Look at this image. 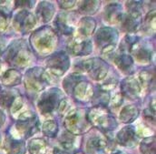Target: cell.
<instances>
[{"label":"cell","instance_id":"cell-1","mask_svg":"<svg viewBox=\"0 0 156 154\" xmlns=\"http://www.w3.org/2000/svg\"><path fill=\"white\" fill-rule=\"evenodd\" d=\"M4 57L11 66L24 68L31 59V52L24 40H16L6 48Z\"/></svg>","mask_w":156,"mask_h":154},{"label":"cell","instance_id":"cell-2","mask_svg":"<svg viewBox=\"0 0 156 154\" xmlns=\"http://www.w3.org/2000/svg\"><path fill=\"white\" fill-rule=\"evenodd\" d=\"M87 119L94 127L104 130L110 131L117 127L115 118L105 108V106H95L87 113Z\"/></svg>","mask_w":156,"mask_h":154},{"label":"cell","instance_id":"cell-3","mask_svg":"<svg viewBox=\"0 0 156 154\" xmlns=\"http://www.w3.org/2000/svg\"><path fill=\"white\" fill-rule=\"evenodd\" d=\"M57 42L55 33L51 28L44 27L37 30L31 37V43L39 53L51 51Z\"/></svg>","mask_w":156,"mask_h":154},{"label":"cell","instance_id":"cell-4","mask_svg":"<svg viewBox=\"0 0 156 154\" xmlns=\"http://www.w3.org/2000/svg\"><path fill=\"white\" fill-rule=\"evenodd\" d=\"M64 100L62 91L58 88H50L49 90L42 93L37 103L39 111L43 115L51 114L60 107Z\"/></svg>","mask_w":156,"mask_h":154},{"label":"cell","instance_id":"cell-5","mask_svg":"<svg viewBox=\"0 0 156 154\" xmlns=\"http://www.w3.org/2000/svg\"><path fill=\"white\" fill-rule=\"evenodd\" d=\"M64 125L71 134L77 135L83 133L89 126L87 114L83 110H74L66 117Z\"/></svg>","mask_w":156,"mask_h":154},{"label":"cell","instance_id":"cell-6","mask_svg":"<svg viewBox=\"0 0 156 154\" xmlns=\"http://www.w3.org/2000/svg\"><path fill=\"white\" fill-rule=\"evenodd\" d=\"M78 68L82 71H86L94 80L105 78L108 73V65L103 59L98 58L84 60L78 65Z\"/></svg>","mask_w":156,"mask_h":154},{"label":"cell","instance_id":"cell-7","mask_svg":"<svg viewBox=\"0 0 156 154\" xmlns=\"http://www.w3.org/2000/svg\"><path fill=\"white\" fill-rule=\"evenodd\" d=\"M25 84L27 89L37 93L43 90L48 84V78L45 72L40 68L29 69L25 76Z\"/></svg>","mask_w":156,"mask_h":154},{"label":"cell","instance_id":"cell-8","mask_svg":"<svg viewBox=\"0 0 156 154\" xmlns=\"http://www.w3.org/2000/svg\"><path fill=\"white\" fill-rule=\"evenodd\" d=\"M95 43L103 52H110L115 47L118 40V32L112 28H102L95 34Z\"/></svg>","mask_w":156,"mask_h":154},{"label":"cell","instance_id":"cell-9","mask_svg":"<svg viewBox=\"0 0 156 154\" xmlns=\"http://www.w3.org/2000/svg\"><path fill=\"white\" fill-rule=\"evenodd\" d=\"M38 125L37 116L31 111H27L19 116L16 122V129L26 139H27L38 131Z\"/></svg>","mask_w":156,"mask_h":154},{"label":"cell","instance_id":"cell-10","mask_svg":"<svg viewBox=\"0 0 156 154\" xmlns=\"http://www.w3.org/2000/svg\"><path fill=\"white\" fill-rule=\"evenodd\" d=\"M69 65V58L63 51L55 53L46 60V68L56 76L64 74L68 69Z\"/></svg>","mask_w":156,"mask_h":154},{"label":"cell","instance_id":"cell-11","mask_svg":"<svg viewBox=\"0 0 156 154\" xmlns=\"http://www.w3.org/2000/svg\"><path fill=\"white\" fill-rule=\"evenodd\" d=\"M36 18L35 16L28 12L27 10H22L18 12L13 20V24L15 28L21 32V33H27L29 30H31L36 26Z\"/></svg>","mask_w":156,"mask_h":154},{"label":"cell","instance_id":"cell-12","mask_svg":"<svg viewBox=\"0 0 156 154\" xmlns=\"http://www.w3.org/2000/svg\"><path fill=\"white\" fill-rule=\"evenodd\" d=\"M122 94L130 100H135L141 93V82L135 77H128L122 81Z\"/></svg>","mask_w":156,"mask_h":154},{"label":"cell","instance_id":"cell-13","mask_svg":"<svg viewBox=\"0 0 156 154\" xmlns=\"http://www.w3.org/2000/svg\"><path fill=\"white\" fill-rule=\"evenodd\" d=\"M68 50L75 56H85L92 51V43L89 39L75 38L69 41Z\"/></svg>","mask_w":156,"mask_h":154},{"label":"cell","instance_id":"cell-14","mask_svg":"<svg viewBox=\"0 0 156 154\" xmlns=\"http://www.w3.org/2000/svg\"><path fill=\"white\" fill-rule=\"evenodd\" d=\"M117 142L124 147H133L137 142L135 130L132 126H126L122 128L117 133Z\"/></svg>","mask_w":156,"mask_h":154},{"label":"cell","instance_id":"cell-15","mask_svg":"<svg viewBox=\"0 0 156 154\" xmlns=\"http://www.w3.org/2000/svg\"><path fill=\"white\" fill-rule=\"evenodd\" d=\"M122 28L127 32H135L139 29L142 24L141 14H130L128 13L125 16H122Z\"/></svg>","mask_w":156,"mask_h":154},{"label":"cell","instance_id":"cell-16","mask_svg":"<svg viewBox=\"0 0 156 154\" xmlns=\"http://www.w3.org/2000/svg\"><path fill=\"white\" fill-rule=\"evenodd\" d=\"M104 17H105V21H107L111 24H116L118 22H120L122 17V6L117 3L109 4L105 8Z\"/></svg>","mask_w":156,"mask_h":154},{"label":"cell","instance_id":"cell-17","mask_svg":"<svg viewBox=\"0 0 156 154\" xmlns=\"http://www.w3.org/2000/svg\"><path fill=\"white\" fill-rule=\"evenodd\" d=\"M36 13L40 21L46 23L53 18L55 15V7L52 3L47 1H43L39 3Z\"/></svg>","mask_w":156,"mask_h":154},{"label":"cell","instance_id":"cell-18","mask_svg":"<svg viewBox=\"0 0 156 154\" xmlns=\"http://www.w3.org/2000/svg\"><path fill=\"white\" fill-rule=\"evenodd\" d=\"M5 150L6 154H25L26 144L23 141L8 136L5 141Z\"/></svg>","mask_w":156,"mask_h":154},{"label":"cell","instance_id":"cell-19","mask_svg":"<svg viewBox=\"0 0 156 154\" xmlns=\"http://www.w3.org/2000/svg\"><path fill=\"white\" fill-rule=\"evenodd\" d=\"M106 147V141L98 136L91 138L86 143V151L90 154H104Z\"/></svg>","mask_w":156,"mask_h":154},{"label":"cell","instance_id":"cell-20","mask_svg":"<svg viewBox=\"0 0 156 154\" xmlns=\"http://www.w3.org/2000/svg\"><path fill=\"white\" fill-rule=\"evenodd\" d=\"M115 63L116 66L123 72V73H130L133 70V60L132 57L126 53H122L115 57Z\"/></svg>","mask_w":156,"mask_h":154},{"label":"cell","instance_id":"cell-21","mask_svg":"<svg viewBox=\"0 0 156 154\" xmlns=\"http://www.w3.org/2000/svg\"><path fill=\"white\" fill-rule=\"evenodd\" d=\"M1 82L6 87L16 86L21 82V74L16 69H8L1 77Z\"/></svg>","mask_w":156,"mask_h":154},{"label":"cell","instance_id":"cell-22","mask_svg":"<svg viewBox=\"0 0 156 154\" xmlns=\"http://www.w3.org/2000/svg\"><path fill=\"white\" fill-rule=\"evenodd\" d=\"M139 115V111L134 105L125 106L120 113V119L123 123H132Z\"/></svg>","mask_w":156,"mask_h":154},{"label":"cell","instance_id":"cell-23","mask_svg":"<svg viewBox=\"0 0 156 154\" xmlns=\"http://www.w3.org/2000/svg\"><path fill=\"white\" fill-rule=\"evenodd\" d=\"M47 148L46 141L40 138L33 139L28 143V151L31 154H46Z\"/></svg>","mask_w":156,"mask_h":154},{"label":"cell","instance_id":"cell-24","mask_svg":"<svg viewBox=\"0 0 156 154\" xmlns=\"http://www.w3.org/2000/svg\"><path fill=\"white\" fill-rule=\"evenodd\" d=\"M95 21L91 17H83L78 24V31L82 36H89L93 34L95 28Z\"/></svg>","mask_w":156,"mask_h":154},{"label":"cell","instance_id":"cell-25","mask_svg":"<svg viewBox=\"0 0 156 154\" xmlns=\"http://www.w3.org/2000/svg\"><path fill=\"white\" fill-rule=\"evenodd\" d=\"M90 92H92L90 84L85 81H83V80L78 82L73 90V93H74L76 99L79 100H85V99L90 94Z\"/></svg>","mask_w":156,"mask_h":154},{"label":"cell","instance_id":"cell-26","mask_svg":"<svg viewBox=\"0 0 156 154\" xmlns=\"http://www.w3.org/2000/svg\"><path fill=\"white\" fill-rule=\"evenodd\" d=\"M101 2L100 1H81L78 5V9L80 13L84 15H92L95 14L99 7Z\"/></svg>","mask_w":156,"mask_h":154},{"label":"cell","instance_id":"cell-27","mask_svg":"<svg viewBox=\"0 0 156 154\" xmlns=\"http://www.w3.org/2000/svg\"><path fill=\"white\" fill-rule=\"evenodd\" d=\"M139 62H150L152 59V49L146 46H138L132 50Z\"/></svg>","mask_w":156,"mask_h":154},{"label":"cell","instance_id":"cell-28","mask_svg":"<svg viewBox=\"0 0 156 154\" xmlns=\"http://www.w3.org/2000/svg\"><path fill=\"white\" fill-rule=\"evenodd\" d=\"M156 139L154 136L144 139L140 144L142 154H156Z\"/></svg>","mask_w":156,"mask_h":154},{"label":"cell","instance_id":"cell-29","mask_svg":"<svg viewBox=\"0 0 156 154\" xmlns=\"http://www.w3.org/2000/svg\"><path fill=\"white\" fill-rule=\"evenodd\" d=\"M55 26L60 33L65 35H70L74 30V28L66 23V18L64 15H59L57 17L55 21Z\"/></svg>","mask_w":156,"mask_h":154},{"label":"cell","instance_id":"cell-30","mask_svg":"<svg viewBox=\"0 0 156 154\" xmlns=\"http://www.w3.org/2000/svg\"><path fill=\"white\" fill-rule=\"evenodd\" d=\"M82 80V77L78 74H71L69 76L65 78L64 82H63V87L66 90V92H67L68 94L73 93V90L75 88V87L76 86L79 81Z\"/></svg>","mask_w":156,"mask_h":154},{"label":"cell","instance_id":"cell-31","mask_svg":"<svg viewBox=\"0 0 156 154\" xmlns=\"http://www.w3.org/2000/svg\"><path fill=\"white\" fill-rule=\"evenodd\" d=\"M43 132L46 137L49 138H55L58 132V125L57 123L51 119V120H46L44 124H43Z\"/></svg>","mask_w":156,"mask_h":154},{"label":"cell","instance_id":"cell-32","mask_svg":"<svg viewBox=\"0 0 156 154\" xmlns=\"http://www.w3.org/2000/svg\"><path fill=\"white\" fill-rule=\"evenodd\" d=\"M138 44V38L134 36H126L122 42L121 43V50L125 52V51H132L133 47Z\"/></svg>","mask_w":156,"mask_h":154},{"label":"cell","instance_id":"cell-33","mask_svg":"<svg viewBox=\"0 0 156 154\" xmlns=\"http://www.w3.org/2000/svg\"><path fill=\"white\" fill-rule=\"evenodd\" d=\"M16 100V95L13 91H4L0 94V106L3 108H10Z\"/></svg>","mask_w":156,"mask_h":154},{"label":"cell","instance_id":"cell-34","mask_svg":"<svg viewBox=\"0 0 156 154\" xmlns=\"http://www.w3.org/2000/svg\"><path fill=\"white\" fill-rule=\"evenodd\" d=\"M10 11L5 7H0V32L5 31L7 28L10 18Z\"/></svg>","mask_w":156,"mask_h":154},{"label":"cell","instance_id":"cell-35","mask_svg":"<svg viewBox=\"0 0 156 154\" xmlns=\"http://www.w3.org/2000/svg\"><path fill=\"white\" fill-rule=\"evenodd\" d=\"M75 141V137L70 133V134H66V133H63L61 139H60V143L63 147V149L65 151H70L73 147Z\"/></svg>","mask_w":156,"mask_h":154},{"label":"cell","instance_id":"cell-36","mask_svg":"<svg viewBox=\"0 0 156 154\" xmlns=\"http://www.w3.org/2000/svg\"><path fill=\"white\" fill-rule=\"evenodd\" d=\"M142 4H143V2H140V1L126 2L128 13H130V14H141Z\"/></svg>","mask_w":156,"mask_h":154},{"label":"cell","instance_id":"cell-37","mask_svg":"<svg viewBox=\"0 0 156 154\" xmlns=\"http://www.w3.org/2000/svg\"><path fill=\"white\" fill-rule=\"evenodd\" d=\"M94 100H96L97 106H105L109 101V94L106 91H98L94 95Z\"/></svg>","mask_w":156,"mask_h":154},{"label":"cell","instance_id":"cell-38","mask_svg":"<svg viewBox=\"0 0 156 154\" xmlns=\"http://www.w3.org/2000/svg\"><path fill=\"white\" fill-rule=\"evenodd\" d=\"M58 4H59V6L61 8H64V9H69L71 7H73L76 4V1H58Z\"/></svg>","mask_w":156,"mask_h":154},{"label":"cell","instance_id":"cell-39","mask_svg":"<svg viewBox=\"0 0 156 154\" xmlns=\"http://www.w3.org/2000/svg\"><path fill=\"white\" fill-rule=\"evenodd\" d=\"M35 2L34 1H16V6H28V7H32Z\"/></svg>","mask_w":156,"mask_h":154},{"label":"cell","instance_id":"cell-40","mask_svg":"<svg viewBox=\"0 0 156 154\" xmlns=\"http://www.w3.org/2000/svg\"><path fill=\"white\" fill-rule=\"evenodd\" d=\"M5 120V116L3 113L2 111H0V127H2V125L4 124Z\"/></svg>","mask_w":156,"mask_h":154},{"label":"cell","instance_id":"cell-41","mask_svg":"<svg viewBox=\"0 0 156 154\" xmlns=\"http://www.w3.org/2000/svg\"><path fill=\"white\" fill-rule=\"evenodd\" d=\"M112 154H126V153H125V152H122V151H116V152H113Z\"/></svg>","mask_w":156,"mask_h":154},{"label":"cell","instance_id":"cell-42","mask_svg":"<svg viewBox=\"0 0 156 154\" xmlns=\"http://www.w3.org/2000/svg\"><path fill=\"white\" fill-rule=\"evenodd\" d=\"M0 69H1V62H0Z\"/></svg>","mask_w":156,"mask_h":154},{"label":"cell","instance_id":"cell-43","mask_svg":"<svg viewBox=\"0 0 156 154\" xmlns=\"http://www.w3.org/2000/svg\"><path fill=\"white\" fill-rule=\"evenodd\" d=\"M0 143H1V137H0Z\"/></svg>","mask_w":156,"mask_h":154}]
</instances>
